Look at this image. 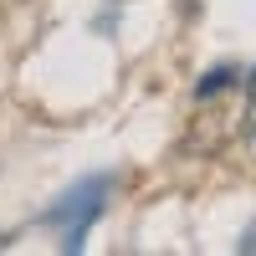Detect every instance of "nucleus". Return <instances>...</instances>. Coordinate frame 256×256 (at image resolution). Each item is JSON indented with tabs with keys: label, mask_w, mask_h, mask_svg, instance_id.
Here are the masks:
<instances>
[{
	"label": "nucleus",
	"mask_w": 256,
	"mask_h": 256,
	"mask_svg": "<svg viewBox=\"0 0 256 256\" xmlns=\"http://www.w3.org/2000/svg\"><path fill=\"white\" fill-rule=\"evenodd\" d=\"M108 174H88L77 190H67V195H62L46 216V226H67V236H62V251H82V236H88V226L102 216V195H108Z\"/></svg>",
	"instance_id": "f257e3e1"
},
{
	"label": "nucleus",
	"mask_w": 256,
	"mask_h": 256,
	"mask_svg": "<svg viewBox=\"0 0 256 256\" xmlns=\"http://www.w3.org/2000/svg\"><path fill=\"white\" fill-rule=\"evenodd\" d=\"M236 77H241L236 67H210V72H205V77L195 82V98H216V92H226V88H230Z\"/></svg>",
	"instance_id": "f03ea898"
}]
</instances>
